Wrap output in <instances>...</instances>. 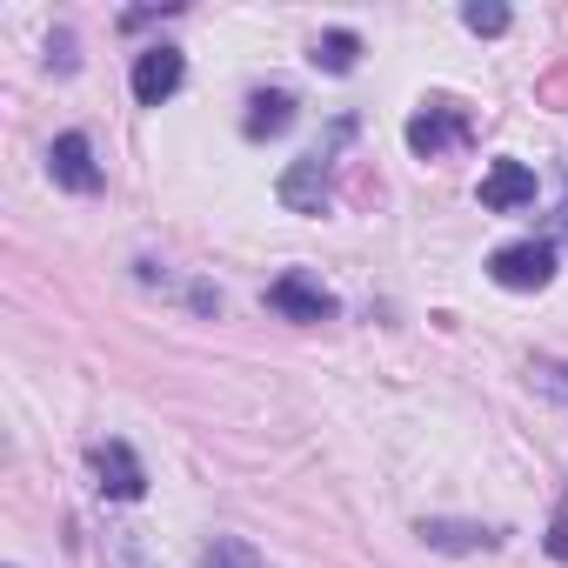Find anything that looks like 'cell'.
<instances>
[{
    "label": "cell",
    "mask_w": 568,
    "mask_h": 568,
    "mask_svg": "<svg viewBox=\"0 0 568 568\" xmlns=\"http://www.w3.org/2000/svg\"><path fill=\"white\" fill-rule=\"evenodd\" d=\"M488 281H495V288H508V295H541L548 281H555V241L528 234V241L495 247L488 254Z\"/></svg>",
    "instance_id": "obj_1"
},
{
    "label": "cell",
    "mask_w": 568,
    "mask_h": 568,
    "mask_svg": "<svg viewBox=\"0 0 568 568\" xmlns=\"http://www.w3.org/2000/svg\"><path fill=\"white\" fill-rule=\"evenodd\" d=\"M267 308L281 315V322H335V295L322 288L315 274H302V267H288V274H274L267 281Z\"/></svg>",
    "instance_id": "obj_2"
},
{
    "label": "cell",
    "mask_w": 568,
    "mask_h": 568,
    "mask_svg": "<svg viewBox=\"0 0 568 568\" xmlns=\"http://www.w3.org/2000/svg\"><path fill=\"white\" fill-rule=\"evenodd\" d=\"M48 174H54V187H68V194H101V161H94V141L81 134V128H68V134H54V148H48Z\"/></svg>",
    "instance_id": "obj_3"
},
{
    "label": "cell",
    "mask_w": 568,
    "mask_h": 568,
    "mask_svg": "<svg viewBox=\"0 0 568 568\" xmlns=\"http://www.w3.org/2000/svg\"><path fill=\"white\" fill-rule=\"evenodd\" d=\"M328 168H335V154L328 148H315V154H302L288 174H281V207L288 214H328Z\"/></svg>",
    "instance_id": "obj_4"
},
{
    "label": "cell",
    "mask_w": 568,
    "mask_h": 568,
    "mask_svg": "<svg viewBox=\"0 0 568 568\" xmlns=\"http://www.w3.org/2000/svg\"><path fill=\"white\" fill-rule=\"evenodd\" d=\"M181 81H187V54H181V48H141V54H134V101H141V108L174 101Z\"/></svg>",
    "instance_id": "obj_5"
},
{
    "label": "cell",
    "mask_w": 568,
    "mask_h": 568,
    "mask_svg": "<svg viewBox=\"0 0 568 568\" xmlns=\"http://www.w3.org/2000/svg\"><path fill=\"white\" fill-rule=\"evenodd\" d=\"M535 201V168L528 161H488V174H481V207L488 214H521Z\"/></svg>",
    "instance_id": "obj_6"
},
{
    "label": "cell",
    "mask_w": 568,
    "mask_h": 568,
    "mask_svg": "<svg viewBox=\"0 0 568 568\" xmlns=\"http://www.w3.org/2000/svg\"><path fill=\"white\" fill-rule=\"evenodd\" d=\"M94 475H101V495L108 501H141L148 495V468L128 442H101L94 448Z\"/></svg>",
    "instance_id": "obj_7"
},
{
    "label": "cell",
    "mask_w": 568,
    "mask_h": 568,
    "mask_svg": "<svg viewBox=\"0 0 568 568\" xmlns=\"http://www.w3.org/2000/svg\"><path fill=\"white\" fill-rule=\"evenodd\" d=\"M455 141H468V114H462V108H448V101H435V108H422V114L408 121V148H415L422 161L448 154Z\"/></svg>",
    "instance_id": "obj_8"
},
{
    "label": "cell",
    "mask_w": 568,
    "mask_h": 568,
    "mask_svg": "<svg viewBox=\"0 0 568 568\" xmlns=\"http://www.w3.org/2000/svg\"><path fill=\"white\" fill-rule=\"evenodd\" d=\"M288 128H295V94H288V88L247 94V114H241V134H247V141H274V134H288Z\"/></svg>",
    "instance_id": "obj_9"
},
{
    "label": "cell",
    "mask_w": 568,
    "mask_h": 568,
    "mask_svg": "<svg viewBox=\"0 0 568 568\" xmlns=\"http://www.w3.org/2000/svg\"><path fill=\"white\" fill-rule=\"evenodd\" d=\"M308 61H315L322 74H355V61H362V34H355V28H328V34L308 48Z\"/></svg>",
    "instance_id": "obj_10"
},
{
    "label": "cell",
    "mask_w": 568,
    "mask_h": 568,
    "mask_svg": "<svg viewBox=\"0 0 568 568\" xmlns=\"http://www.w3.org/2000/svg\"><path fill=\"white\" fill-rule=\"evenodd\" d=\"M422 541L428 548H495L501 535L495 528H468V521H422Z\"/></svg>",
    "instance_id": "obj_11"
},
{
    "label": "cell",
    "mask_w": 568,
    "mask_h": 568,
    "mask_svg": "<svg viewBox=\"0 0 568 568\" xmlns=\"http://www.w3.org/2000/svg\"><path fill=\"white\" fill-rule=\"evenodd\" d=\"M201 568H261V555H254V541H241V535H214V541L201 548Z\"/></svg>",
    "instance_id": "obj_12"
},
{
    "label": "cell",
    "mask_w": 568,
    "mask_h": 568,
    "mask_svg": "<svg viewBox=\"0 0 568 568\" xmlns=\"http://www.w3.org/2000/svg\"><path fill=\"white\" fill-rule=\"evenodd\" d=\"M462 28H468V34H508V8H501V0H468V8H462Z\"/></svg>",
    "instance_id": "obj_13"
},
{
    "label": "cell",
    "mask_w": 568,
    "mask_h": 568,
    "mask_svg": "<svg viewBox=\"0 0 568 568\" xmlns=\"http://www.w3.org/2000/svg\"><path fill=\"white\" fill-rule=\"evenodd\" d=\"M528 388L568 408V368H561V362H528Z\"/></svg>",
    "instance_id": "obj_14"
},
{
    "label": "cell",
    "mask_w": 568,
    "mask_h": 568,
    "mask_svg": "<svg viewBox=\"0 0 568 568\" xmlns=\"http://www.w3.org/2000/svg\"><path fill=\"white\" fill-rule=\"evenodd\" d=\"M561 234H568V194H561Z\"/></svg>",
    "instance_id": "obj_15"
}]
</instances>
